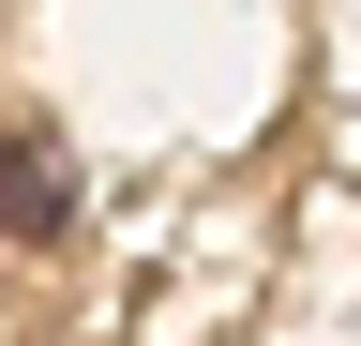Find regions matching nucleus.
Returning a JSON list of instances; mask_svg holds the SVG:
<instances>
[{"label":"nucleus","mask_w":361,"mask_h":346,"mask_svg":"<svg viewBox=\"0 0 361 346\" xmlns=\"http://www.w3.org/2000/svg\"><path fill=\"white\" fill-rule=\"evenodd\" d=\"M0 226H16V241H61V226H75V166H61V136H0Z\"/></svg>","instance_id":"f257e3e1"}]
</instances>
